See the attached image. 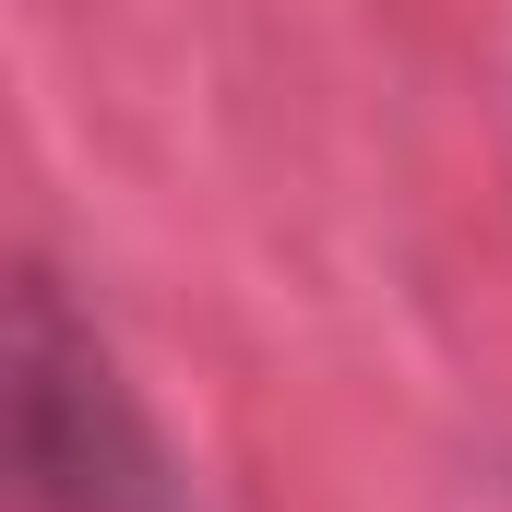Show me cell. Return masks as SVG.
<instances>
[{"instance_id": "cell-1", "label": "cell", "mask_w": 512, "mask_h": 512, "mask_svg": "<svg viewBox=\"0 0 512 512\" xmlns=\"http://www.w3.org/2000/svg\"><path fill=\"white\" fill-rule=\"evenodd\" d=\"M12 453L36 512H191L167 477V441L143 429L108 346L60 310L48 274L12 286Z\"/></svg>"}]
</instances>
